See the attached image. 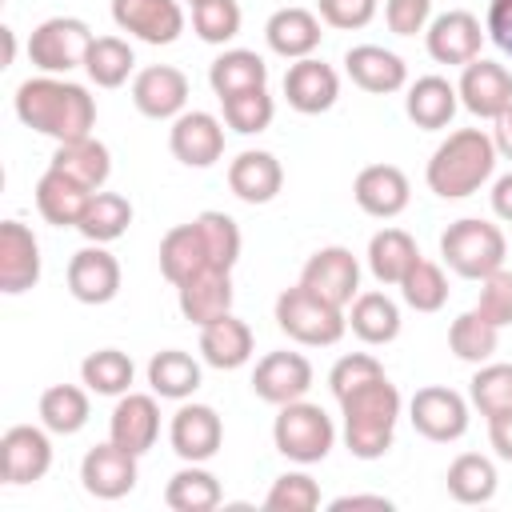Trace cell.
Instances as JSON below:
<instances>
[{"label":"cell","instance_id":"cell-54","mask_svg":"<svg viewBox=\"0 0 512 512\" xmlns=\"http://www.w3.org/2000/svg\"><path fill=\"white\" fill-rule=\"evenodd\" d=\"M484 32L492 36V44H496L504 56H512V0H492V4H488V24H484Z\"/></svg>","mask_w":512,"mask_h":512},{"label":"cell","instance_id":"cell-30","mask_svg":"<svg viewBox=\"0 0 512 512\" xmlns=\"http://www.w3.org/2000/svg\"><path fill=\"white\" fill-rule=\"evenodd\" d=\"M200 356H204V364H212L220 372L248 364L252 360V328L244 320H236L232 312L216 316L212 324L200 328Z\"/></svg>","mask_w":512,"mask_h":512},{"label":"cell","instance_id":"cell-45","mask_svg":"<svg viewBox=\"0 0 512 512\" xmlns=\"http://www.w3.org/2000/svg\"><path fill=\"white\" fill-rule=\"evenodd\" d=\"M224 124L240 136H256L272 124L276 116V104L268 96V88H248V92H236V96H224Z\"/></svg>","mask_w":512,"mask_h":512},{"label":"cell","instance_id":"cell-37","mask_svg":"<svg viewBox=\"0 0 512 512\" xmlns=\"http://www.w3.org/2000/svg\"><path fill=\"white\" fill-rule=\"evenodd\" d=\"M148 384L164 400H188L200 388V364L180 348H164L148 360Z\"/></svg>","mask_w":512,"mask_h":512},{"label":"cell","instance_id":"cell-39","mask_svg":"<svg viewBox=\"0 0 512 512\" xmlns=\"http://www.w3.org/2000/svg\"><path fill=\"white\" fill-rule=\"evenodd\" d=\"M164 504L172 512H212L220 504V480L208 468L188 464L164 484Z\"/></svg>","mask_w":512,"mask_h":512},{"label":"cell","instance_id":"cell-21","mask_svg":"<svg viewBox=\"0 0 512 512\" xmlns=\"http://www.w3.org/2000/svg\"><path fill=\"white\" fill-rule=\"evenodd\" d=\"M40 280V244L28 224L4 220L0 224V292L20 296Z\"/></svg>","mask_w":512,"mask_h":512},{"label":"cell","instance_id":"cell-8","mask_svg":"<svg viewBox=\"0 0 512 512\" xmlns=\"http://www.w3.org/2000/svg\"><path fill=\"white\" fill-rule=\"evenodd\" d=\"M408 420L424 440L452 444L468 432V400L452 388L428 384V388H416V396L408 400Z\"/></svg>","mask_w":512,"mask_h":512},{"label":"cell","instance_id":"cell-40","mask_svg":"<svg viewBox=\"0 0 512 512\" xmlns=\"http://www.w3.org/2000/svg\"><path fill=\"white\" fill-rule=\"evenodd\" d=\"M496 344H500V328L492 320H484L476 308L472 312H460L452 320V328H448V348L464 364H488L492 352H496Z\"/></svg>","mask_w":512,"mask_h":512},{"label":"cell","instance_id":"cell-31","mask_svg":"<svg viewBox=\"0 0 512 512\" xmlns=\"http://www.w3.org/2000/svg\"><path fill=\"white\" fill-rule=\"evenodd\" d=\"M456 104H460V92L456 84H448L444 76H420L408 96H404V112L416 128L424 132H436V128H448L452 116H456Z\"/></svg>","mask_w":512,"mask_h":512},{"label":"cell","instance_id":"cell-24","mask_svg":"<svg viewBox=\"0 0 512 512\" xmlns=\"http://www.w3.org/2000/svg\"><path fill=\"white\" fill-rule=\"evenodd\" d=\"M344 72L352 76L356 88L372 92V96H388L400 92L408 84V68L396 52L380 48V44H356L344 52Z\"/></svg>","mask_w":512,"mask_h":512},{"label":"cell","instance_id":"cell-33","mask_svg":"<svg viewBox=\"0 0 512 512\" xmlns=\"http://www.w3.org/2000/svg\"><path fill=\"white\" fill-rule=\"evenodd\" d=\"M208 84L220 100L236 96V92H248V88H264L268 84V64L248 48H228L208 64Z\"/></svg>","mask_w":512,"mask_h":512},{"label":"cell","instance_id":"cell-10","mask_svg":"<svg viewBox=\"0 0 512 512\" xmlns=\"http://www.w3.org/2000/svg\"><path fill=\"white\" fill-rule=\"evenodd\" d=\"M112 20L144 44H176L184 32L180 0H112Z\"/></svg>","mask_w":512,"mask_h":512},{"label":"cell","instance_id":"cell-32","mask_svg":"<svg viewBox=\"0 0 512 512\" xmlns=\"http://www.w3.org/2000/svg\"><path fill=\"white\" fill-rule=\"evenodd\" d=\"M48 168H56V172L72 176L76 184L100 192L104 180H108V172H112V156H108V148H104L96 136H80V140H64V144H56Z\"/></svg>","mask_w":512,"mask_h":512},{"label":"cell","instance_id":"cell-4","mask_svg":"<svg viewBox=\"0 0 512 512\" xmlns=\"http://www.w3.org/2000/svg\"><path fill=\"white\" fill-rule=\"evenodd\" d=\"M276 324L288 340H296L304 348H328L344 336L348 316H344V308L328 304L312 288L296 284V288H284L276 296Z\"/></svg>","mask_w":512,"mask_h":512},{"label":"cell","instance_id":"cell-7","mask_svg":"<svg viewBox=\"0 0 512 512\" xmlns=\"http://www.w3.org/2000/svg\"><path fill=\"white\" fill-rule=\"evenodd\" d=\"M92 40L96 36H92V28L84 20H76V16H48L28 36V60L40 72L60 76V72L84 68V56H88Z\"/></svg>","mask_w":512,"mask_h":512},{"label":"cell","instance_id":"cell-28","mask_svg":"<svg viewBox=\"0 0 512 512\" xmlns=\"http://www.w3.org/2000/svg\"><path fill=\"white\" fill-rule=\"evenodd\" d=\"M92 200V188L76 184L72 176L48 168L40 180H36V212L52 224V228H76L84 208Z\"/></svg>","mask_w":512,"mask_h":512},{"label":"cell","instance_id":"cell-43","mask_svg":"<svg viewBox=\"0 0 512 512\" xmlns=\"http://www.w3.org/2000/svg\"><path fill=\"white\" fill-rule=\"evenodd\" d=\"M132 68H136V56L120 36H96L84 56V72L96 88H120Z\"/></svg>","mask_w":512,"mask_h":512},{"label":"cell","instance_id":"cell-13","mask_svg":"<svg viewBox=\"0 0 512 512\" xmlns=\"http://www.w3.org/2000/svg\"><path fill=\"white\" fill-rule=\"evenodd\" d=\"M168 148L184 168H212L224 156V128L212 112H180L168 132Z\"/></svg>","mask_w":512,"mask_h":512},{"label":"cell","instance_id":"cell-48","mask_svg":"<svg viewBox=\"0 0 512 512\" xmlns=\"http://www.w3.org/2000/svg\"><path fill=\"white\" fill-rule=\"evenodd\" d=\"M264 508L268 512H312V508H320V488L308 472H284L272 480Z\"/></svg>","mask_w":512,"mask_h":512},{"label":"cell","instance_id":"cell-35","mask_svg":"<svg viewBox=\"0 0 512 512\" xmlns=\"http://www.w3.org/2000/svg\"><path fill=\"white\" fill-rule=\"evenodd\" d=\"M348 328L364 344H392L400 336V308L384 292H360L348 312Z\"/></svg>","mask_w":512,"mask_h":512},{"label":"cell","instance_id":"cell-50","mask_svg":"<svg viewBox=\"0 0 512 512\" xmlns=\"http://www.w3.org/2000/svg\"><path fill=\"white\" fill-rule=\"evenodd\" d=\"M380 376H384V368H380L376 356H368V352H352V356H340V360L332 364V372H328V388H332L336 400H344L348 392H356V388H364V384H372V380H380Z\"/></svg>","mask_w":512,"mask_h":512},{"label":"cell","instance_id":"cell-2","mask_svg":"<svg viewBox=\"0 0 512 512\" xmlns=\"http://www.w3.org/2000/svg\"><path fill=\"white\" fill-rule=\"evenodd\" d=\"M496 172V144L480 128H456L428 160V188L440 200H464L472 196L488 176Z\"/></svg>","mask_w":512,"mask_h":512},{"label":"cell","instance_id":"cell-17","mask_svg":"<svg viewBox=\"0 0 512 512\" xmlns=\"http://www.w3.org/2000/svg\"><path fill=\"white\" fill-rule=\"evenodd\" d=\"M308 388H312V364L300 352H268L252 372V392L276 408L304 400Z\"/></svg>","mask_w":512,"mask_h":512},{"label":"cell","instance_id":"cell-56","mask_svg":"<svg viewBox=\"0 0 512 512\" xmlns=\"http://www.w3.org/2000/svg\"><path fill=\"white\" fill-rule=\"evenodd\" d=\"M492 212L512 224V172H504V176L492 184Z\"/></svg>","mask_w":512,"mask_h":512},{"label":"cell","instance_id":"cell-25","mask_svg":"<svg viewBox=\"0 0 512 512\" xmlns=\"http://www.w3.org/2000/svg\"><path fill=\"white\" fill-rule=\"evenodd\" d=\"M228 188H232V196L244 200V204H268V200H276L280 188H284V168H280V160H276L272 152L248 148V152H240V156L228 164Z\"/></svg>","mask_w":512,"mask_h":512},{"label":"cell","instance_id":"cell-11","mask_svg":"<svg viewBox=\"0 0 512 512\" xmlns=\"http://www.w3.org/2000/svg\"><path fill=\"white\" fill-rule=\"evenodd\" d=\"M52 468V444L48 432L36 424H12L0 436V472L4 484H36Z\"/></svg>","mask_w":512,"mask_h":512},{"label":"cell","instance_id":"cell-20","mask_svg":"<svg viewBox=\"0 0 512 512\" xmlns=\"http://www.w3.org/2000/svg\"><path fill=\"white\" fill-rule=\"evenodd\" d=\"M424 44H428V56L436 64H472L480 56V44H484V32H480V20L472 12H440L428 28H424Z\"/></svg>","mask_w":512,"mask_h":512},{"label":"cell","instance_id":"cell-14","mask_svg":"<svg viewBox=\"0 0 512 512\" xmlns=\"http://www.w3.org/2000/svg\"><path fill=\"white\" fill-rule=\"evenodd\" d=\"M168 440H172V452L188 464H204L220 452L224 444V424L216 416V408L208 404H180L176 416H172V428H168Z\"/></svg>","mask_w":512,"mask_h":512},{"label":"cell","instance_id":"cell-22","mask_svg":"<svg viewBox=\"0 0 512 512\" xmlns=\"http://www.w3.org/2000/svg\"><path fill=\"white\" fill-rule=\"evenodd\" d=\"M352 196H356L360 212H368L376 220H392L408 208L412 188H408V176L396 164H368V168H360V176L352 184Z\"/></svg>","mask_w":512,"mask_h":512},{"label":"cell","instance_id":"cell-34","mask_svg":"<svg viewBox=\"0 0 512 512\" xmlns=\"http://www.w3.org/2000/svg\"><path fill=\"white\" fill-rule=\"evenodd\" d=\"M416 260H420V248L404 228H380L368 240V268L380 284H400Z\"/></svg>","mask_w":512,"mask_h":512},{"label":"cell","instance_id":"cell-55","mask_svg":"<svg viewBox=\"0 0 512 512\" xmlns=\"http://www.w3.org/2000/svg\"><path fill=\"white\" fill-rule=\"evenodd\" d=\"M488 440H492L496 456L512 464V412H500V416L488 420Z\"/></svg>","mask_w":512,"mask_h":512},{"label":"cell","instance_id":"cell-41","mask_svg":"<svg viewBox=\"0 0 512 512\" xmlns=\"http://www.w3.org/2000/svg\"><path fill=\"white\" fill-rule=\"evenodd\" d=\"M88 392L76 388V384H52L44 396H40V424L56 436H72L88 424Z\"/></svg>","mask_w":512,"mask_h":512},{"label":"cell","instance_id":"cell-49","mask_svg":"<svg viewBox=\"0 0 512 512\" xmlns=\"http://www.w3.org/2000/svg\"><path fill=\"white\" fill-rule=\"evenodd\" d=\"M192 28L204 44H228L240 32V4L236 0H200L192 8Z\"/></svg>","mask_w":512,"mask_h":512},{"label":"cell","instance_id":"cell-57","mask_svg":"<svg viewBox=\"0 0 512 512\" xmlns=\"http://www.w3.org/2000/svg\"><path fill=\"white\" fill-rule=\"evenodd\" d=\"M492 144H496V156L512 160V108H504L496 116V128H492Z\"/></svg>","mask_w":512,"mask_h":512},{"label":"cell","instance_id":"cell-5","mask_svg":"<svg viewBox=\"0 0 512 512\" xmlns=\"http://www.w3.org/2000/svg\"><path fill=\"white\" fill-rule=\"evenodd\" d=\"M504 252H508L504 232L488 220H476V216H464V220L448 224L444 236H440L444 264L464 280H484L496 268H504Z\"/></svg>","mask_w":512,"mask_h":512},{"label":"cell","instance_id":"cell-1","mask_svg":"<svg viewBox=\"0 0 512 512\" xmlns=\"http://www.w3.org/2000/svg\"><path fill=\"white\" fill-rule=\"evenodd\" d=\"M12 104H16V116L24 128L52 136L56 144L92 136V124H96V100L88 96V88L60 80V76H48V72L24 80L16 88Z\"/></svg>","mask_w":512,"mask_h":512},{"label":"cell","instance_id":"cell-38","mask_svg":"<svg viewBox=\"0 0 512 512\" xmlns=\"http://www.w3.org/2000/svg\"><path fill=\"white\" fill-rule=\"evenodd\" d=\"M448 496L456 504H488L496 496V464L480 452H464L448 464Z\"/></svg>","mask_w":512,"mask_h":512},{"label":"cell","instance_id":"cell-26","mask_svg":"<svg viewBox=\"0 0 512 512\" xmlns=\"http://www.w3.org/2000/svg\"><path fill=\"white\" fill-rule=\"evenodd\" d=\"M176 304H180V316L196 328L212 324L216 316L232 312V272L224 268H208L192 280H184L176 288Z\"/></svg>","mask_w":512,"mask_h":512},{"label":"cell","instance_id":"cell-18","mask_svg":"<svg viewBox=\"0 0 512 512\" xmlns=\"http://www.w3.org/2000/svg\"><path fill=\"white\" fill-rule=\"evenodd\" d=\"M284 96H288V108L304 112V116H320L336 104L340 96V76L332 64L316 60V56H304L296 64H288L284 72Z\"/></svg>","mask_w":512,"mask_h":512},{"label":"cell","instance_id":"cell-52","mask_svg":"<svg viewBox=\"0 0 512 512\" xmlns=\"http://www.w3.org/2000/svg\"><path fill=\"white\" fill-rule=\"evenodd\" d=\"M384 20H388V32L416 36L432 24V0H384Z\"/></svg>","mask_w":512,"mask_h":512},{"label":"cell","instance_id":"cell-3","mask_svg":"<svg viewBox=\"0 0 512 512\" xmlns=\"http://www.w3.org/2000/svg\"><path fill=\"white\" fill-rule=\"evenodd\" d=\"M344 416V444L356 460H380L392 448L396 420H400V392L388 376L348 392L340 400Z\"/></svg>","mask_w":512,"mask_h":512},{"label":"cell","instance_id":"cell-44","mask_svg":"<svg viewBox=\"0 0 512 512\" xmlns=\"http://www.w3.org/2000/svg\"><path fill=\"white\" fill-rule=\"evenodd\" d=\"M396 288H400L404 304L416 308V312H440L444 300H448V276H444V268L432 264V260H424V256L408 268V276Z\"/></svg>","mask_w":512,"mask_h":512},{"label":"cell","instance_id":"cell-9","mask_svg":"<svg viewBox=\"0 0 512 512\" xmlns=\"http://www.w3.org/2000/svg\"><path fill=\"white\" fill-rule=\"evenodd\" d=\"M300 284L312 288L316 296H324L328 304L348 308L360 296V264H356V256L348 248L328 244V248L308 256V264L300 272Z\"/></svg>","mask_w":512,"mask_h":512},{"label":"cell","instance_id":"cell-60","mask_svg":"<svg viewBox=\"0 0 512 512\" xmlns=\"http://www.w3.org/2000/svg\"><path fill=\"white\" fill-rule=\"evenodd\" d=\"M184 4H192V8H196V4H200V0H184Z\"/></svg>","mask_w":512,"mask_h":512},{"label":"cell","instance_id":"cell-23","mask_svg":"<svg viewBox=\"0 0 512 512\" xmlns=\"http://www.w3.org/2000/svg\"><path fill=\"white\" fill-rule=\"evenodd\" d=\"M160 436V408H156V396H144V392H124L108 416V440H116L120 448L128 452H148Z\"/></svg>","mask_w":512,"mask_h":512},{"label":"cell","instance_id":"cell-58","mask_svg":"<svg viewBox=\"0 0 512 512\" xmlns=\"http://www.w3.org/2000/svg\"><path fill=\"white\" fill-rule=\"evenodd\" d=\"M328 508H332V512H348V508H380V512H388L392 500H388V496H336Z\"/></svg>","mask_w":512,"mask_h":512},{"label":"cell","instance_id":"cell-47","mask_svg":"<svg viewBox=\"0 0 512 512\" xmlns=\"http://www.w3.org/2000/svg\"><path fill=\"white\" fill-rule=\"evenodd\" d=\"M196 228L204 236V248H208L212 268L232 272V264L240 260V228H236V220L228 212H212L208 208V212L196 216Z\"/></svg>","mask_w":512,"mask_h":512},{"label":"cell","instance_id":"cell-42","mask_svg":"<svg viewBox=\"0 0 512 512\" xmlns=\"http://www.w3.org/2000/svg\"><path fill=\"white\" fill-rule=\"evenodd\" d=\"M132 360L120 352V348H100V352H88L84 364H80V380L88 384V392L96 396H124L132 388Z\"/></svg>","mask_w":512,"mask_h":512},{"label":"cell","instance_id":"cell-6","mask_svg":"<svg viewBox=\"0 0 512 512\" xmlns=\"http://www.w3.org/2000/svg\"><path fill=\"white\" fill-rule=\"evenodd\" d=\"M272 444H276L280 456H288L296 464H316V460H324L332 452L336 424L320 404L292 400V404H280V412H276Z\"/></svg>","mask_w":512,"mask_h":512},{"label":"cell","instance_id":"cell-16","mask_svg":"<svg viewBox=\"0 0 512 512\" xmlns=\"http://www.w3.org/2000/svg\"><path fill=\"white\" fill-rule=\"evenodd\" d=\"M68 292L80 304H108L120 292V260L104 244H88L68 260Z\"/></svg>","mask_w":512,"mask_h":512},{"label":"cell","instance_id":"cell-12","mask_svg":"<svg viewBox=\"0 0 512 512\" xmlns=\"http://www.w3.org/2000/svg\"><path fill=\"white\" fill-rule=\"evenodd\" d=\"M136 452L120 448L116 440L96 444L84 460H80V484L88 496L96 500H120L136 488Z\"/></svg>","mask_w":512,"mask_h":512},{"label":"cell","instance_id":"cell-29","mask_svg":"<svg viewBox=\"0 0 512 512\" xmlns=\"http://www.w3.org/2000/svg\"><path fill=\"white\" fill-rule=\"evenodd\" d=\"M208 268H212V260H208V248H204V236H200L196 220L176 224L172 232H164V240H160V272H164L168 284L180 288L184 280H192V276H200Z\"/></svg>","mask_w":512,"mask_h":512},{"label":"cell","instance_id":"cell-46","mask_svg":"<svg viewBox=\"0 0 512 512\" xmlns=\"http://www.w3.org/2000/svg\"><path fill=\"white\" fill-rule=\"evenodd\" d=\"M468 396L484 420L512 412V364H480V372L468 380Z\"/></svg>","mask_w":512,"mask_h":512},{"label":"cell","instance_id":"cell-27","mask_svg":"<svg viewBox=\"0 0 512 512\" xmlns=\"http://www.w3.org/2000/svg\"><path fill=\"white\" fill-rule=\"evenodd\" d=\"M320 20L308 8H276L264 24V40L284 60H304L320 48Z\"/></svg>","mask_w":512,"mask_h":512},{"label":"cell","instance_id":"cell-53","mask_svg":"<svg viewBox=\"0 0 512 512\" xmlns=\"http://www.w3.org/2000/svg\"><path fill=\"white\" fill-rule=\"evenodd\" d=\"M316 4H320V20L328 28L356 32V28H364L376 16V4L380 0H316Z\"/></svg>","mask_w":512,"mask_h":512},{"label":"cell","instance_id":"cell-19","mask_svg":"<svg viewBox=\"0 0 512 512\" xmlns=\"http://www.w3.org/2000/svg\"><path fill=\"white\" fill-rule=\"evenodd\" d=\"M132 104L148 120H176L188 104V76L172 64H152L132 80Z\"/></svg>","mask_w":512,"mask_h":512},{"label":"cell","instance_id":"cell-51","mask_svg":"<svg viewBox=\"0 0 512 512\" xmlns=\"http://www.w3.org/2000/svg\"><path fill=\"white\" fill-rule=\"evenodd\" d=\"M476 312H480L484 320H492L496 328H508V324H512V272H508V268H496L492 276L480 280Z\"/></svg>","mask_w":512,"mask_h":512},{"label":"cell","instance_id":"cell-36","mask_svg":"<svg viewBox=\"0 0 512 512\" xmlns=\"http://www.w3.org/2000/svg\"><path fill=\"white\" fill-rule=\"evenodd\" d=\"M128 224H132L128 196H120V192H92V200H88V208H84L76 228H80V236L88 244H112V240H120L128 232Z\"/></svg>","mask_w":512,"mask_h":512},{"label":"cell","instance_id":"cell-15","mask_svg":"<svg viewBox=\"0 0 512 512\" xmlns=\"http://www.w3.org/2000/svg\"><path fill=\"white\" fill-rule=\"evenodd\" d=\"M460 104L472 112V116H484V120H496L504 108H512V72L496 60H472L464 64L460 72Z\"/></svg>","mask_w":512,"mask_h":512},{"label":"cell","instance_id":"cell-59","mask_svg":"<svg viewBox=\"0 0 512 512\" xmlns=\"http://www.w3.org/2000/svg\"><path fill=\"white\" fill-rule=\"evenodd\" d=\"M0 40H4V68H8L12 56H16V36H12V28H0Z\"/></svg>","mask_w":512,"mask_h":512}]
</instances>
